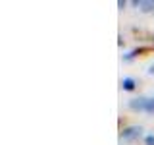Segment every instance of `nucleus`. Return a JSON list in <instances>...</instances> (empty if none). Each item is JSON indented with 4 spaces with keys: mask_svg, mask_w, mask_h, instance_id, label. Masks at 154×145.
Here are the masks:
<instances>
[{
    "mask_svg": "<svg viewBox=\"0 0 154 145\" xmlns=\"http://www.w3.org/2000/svg\"><path fill=\"white\" fill-rule=\"evenodd\" d=\"M141 134H143L141 126H127V128L122 130V135H119V137H122L123 141H133V139L141 137Z\"/></svg>",
    "mask_w": 154,
    "mask_h": 145,
    "instance_id": "1",
    "label": "nucleus"
},
{
    "mask_svg": "<svg viewBox=\"0 0 154 145\" xmlns=\"http://www.w3.org/2000/svg\"><path fill=\"white\" fill-rule=\"evenodd\" d=\"M146 97H139V99H131L129 101V108L135 110V112H141V110H146Z\"/></svg>",
    "mask_w": 154,
    "mask_h": 145,
    "instance_id": "2",
    "label": "nucleus"
},
{
    "mask_svg": "<svg viewBox=\"0 0 154 145\" xmlns=\"http://www.w3.org/2000/svg\"><path fill=\"white\" fill-rule=\"evenodd\" d=\"M133 6L141 8L143 12H152V10H154V2H152V0H135Z\"/></svg>",
    "mask_w": 154,
    "mask_h": 145,
    "instance_id": "3",
    "label": "nucleus"
},
{
    "mask_svg": "<svg viewBox=\"0 0 154 145\" xmlns=\"http://www.w3.org/2000/svg\"><path fill=\"white\" fill-rule=\"evenodd\" d=\"M119 85H122V89H123V91H133L135 87H137V81H135L133 77H123Z\"/></svg>",
    "mask_w": 154,
    "mask_h": 145,
    "instance_id": "4",
    "label": "nucleus"
},
{
    "mask_svg": "<svg viewBox=\"0 0 154 145\" xmlns=\"http://www.w3.org/2000/svg\"><path fill=\"white\" fill-rule=\"evenodd\" d=\"M137 54H141V48H135V50H131V52H127V54H123V60L125 62H129V60H133Z\"/></svg>",
    "mask_w": 154,
    "mask_h": 145,
    "instance_id": "5",
    "label": "nucleus"
},
{
    "mask_svg": "<svg viewBox=\"0 0 154 145\" xmlns=\"http://www.w3.org/2000/svg\"><path fill=\"white\" fill-rule=\"evenodd\" d=\"M144 112H148V114H154V97L146 101V110H144Z\"/></svg>",
    "mask_w": 154,
    "mask_h": 145,
    "instance_id": "6",
    "label": "nucleus"
},
{
    "mask_svg": "<svg viewBox=\"0 0 154 145\" xmlns=\"http://www.w3.org/2000/svg\"><path fill=\"white\" fill-rule=\"evenodd\" d=\"M144 143H146V145H154V135H146V137H144Z\"/></svg>",
    "mask_w": 154,
    "mask_h": 145,
    "instance_id": "7",
    "label": "nucleus"
},
{
    "mask_svg": "<svg viewBox=\"0 0 154 145\" xmlns=\"http://www.w3.org/2000/svg\"><path fill=\"white\" fill-rule=\"evenodd\" d=\"M146 74H148V76H154V64H150V66H148V70H146Z\"/></svg>",
    "mask_w": 154,
    "mask_h": 145,
    "instance_id": "8",
    "label": "nucleus"
},
{
    "mask_svg": "<svg viewBox=\"0 0 154 145\" xmlns=\"http://www.w3.org/2000/svg\"><path fill=\"white\" fill-rule=\"evenodd\" d=\"M125 4H127V2H125V0H119V2H118V6H119V10H123V8H125Z\"/></svg>",
    "mask_w": 154,
    "mask_h": 145,
    "instance_id": "9",
    "label": "nucleus"
}]
</instances>
